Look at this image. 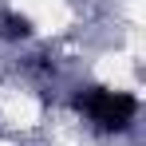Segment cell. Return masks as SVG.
Masks as SVG:
<instances>
[{"label":"cell","instance_id":"6da1fadb","mask_svg":"<svg viewBox=\"0 0 146 146\" xmlns=\"http://www.w3.org/2000/svg\"><path fill=\"white\" fill-rule=\"evenodd\" d=\"M71 107L107 134L126 130L134 122V115H138V99L130 91H111V87H79L71 95Z\"/></svg>","mask_w":146,"mask_h":146},{"label":"cell","instance_id":"7a4b0ae2","mask_svg":"<svg viewBox=\"0 0 146 146\" xmlns=\"http://www.w3.org/2000/svg\"><path fill=\"white\" fill-rule=\"evenodd\" d=\"M32 20L28 16H20V12H4L0 16V36L4 40H32Z\"/></svg>","mask_w":146,"mask_h":146}]
</instances>
